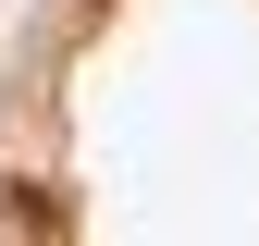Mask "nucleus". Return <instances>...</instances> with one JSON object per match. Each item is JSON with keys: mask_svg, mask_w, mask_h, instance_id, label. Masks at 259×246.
Instances as JSON below:
<instances>
[{"mask_svg": "<svg viewBox=\"0 0 259 246\" xmlns=\"http://www.w3.org/2000/svg\"><path fill=\"white\" fill-rule=\"evenodd\" d=\"M0 222H25V234H74V209H62L50 184H0Z\"/></svg>", "mask_w": 259, "mask_h": 246, "instance_id": "obj_1", "label": "nucleus"}]
</instances>
